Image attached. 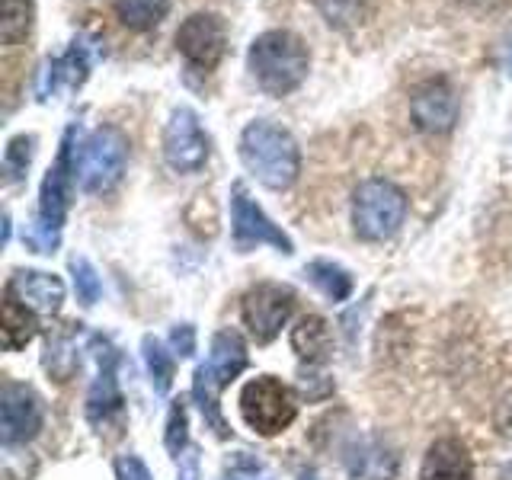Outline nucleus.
<instances>
[{"label": "nucleus", "instance_id": "obj_1", "mask_svg": "<svg viewBox=\"0 0 512 480\" xmlns=\"http://www.w3.org/2000/svg\"><path fill=\"white\" fill-rule=\"evenodd\" d=\"M237 154L244 160L247 173L256 176V183H263L272 192L292 189L301 173V148L295 135L269 119H253L244 125Z\"/></svg>", "mask_w": 512, "mask_h": 480}, {"label": "nucleus", "instance_id": "obj_2", "mask_svg": "<svg viewBox=\"0 0 512 480\" xmlns=\"http://www.w3.org/2000/svg\"><path fill=\"white\" fill-rule=\"evenodd\" d=\"M247 71L266 96L295 93L311 71L308 42L292 29H266L247 48Z\"/></svg>", "mask_w": 512, "mask_h": 480}, {"label": "nucleus", "instance_id": "obj_3", "mask_svg": "<svg viewBox=\"0 0 512 480\" xmlns=\"http://www.w3.org/2000/svg\"><path fill=\"white\" fill-rule=\"evenodd\" d=\"M74 151H77V128L71 125L68 132H64L55 164L48 167L42 189H39V218H36V228L29 234V244L39 253H52L61 240L64 218H68V208H71V186L77 180Z\"/></svg>", "mask_w": 512, "mask_h": 480}, {"label": "nucleus", "instance_id": "obj_4", "mask_svg": "<svg viewBox=\"0 0 512 480\" xmlns=\"http://www.w3.org/2000/svg\"><path fill=\"white\" fill-rule=\"evenodd\" d=\"M410 212L407 192L400 189L388 176H365V180L352 189V231H356L368 244H384L400 228H404Z\"/></svg>", "mask_w": 512, "mask_h": 480}, {"label": "nucleus", "instance_id": "obj_5", "mask_svg": "<svg viewBox=\"0 0 512 480\" xmlns=\"http://www.w3.org/2000/svg\"><path fill=\"white\" fill-rule=\"evenodd\" d=\"M247 368V346L234 330H221L212 336L205 362L196 368L192 378V394L199 400V410L205 416V423L212 426L218 436H228V423L218 410V397L228 384Z\"/></svg>", "mask_w": 512, "mask_h": 480}, {"label": "nucleus", "instance_id": "obj_6", "mask_svg": "<svg viewBox=\"0 0 512 480\" xmlns=\"http://www.w3.org/2000/svg\"><path fill=\"white\" fill-rule=\"evenodd\" d=\"M77 164V183L84 192H109L122 180L125 164H128V138L119 132L116 125H100L90 132L84 141H77L74 151Z\"/></svg>", "mask_w": 512, "mask_h": 480}, {"label": "nucleus", "instance_id": "obj_7", "mask_svg": "<svg viewBox=\"0 0 512 480\" xmlns=\"http://www.w3.org/2000/svg\"><path fill=\"white\" fill-rule=\"evenodd\" d=\"M237 404H240L244 423L253 432H260V436H279V432H285L298 416L295 391L272 375H260V378L247 381Z\"/></svg>", "mask_w": 512, "mask_h": 480}, {"label": "nucleus", "instance_id": "obj_8", "mask_svg": "<svg viewBox=\"0 0 512 480\" xmlns=\"http://www.w3.org/2000/svg\"><path fill=\"white\" fill-rule=\"evenodd\" d=\"M176 52L183 55L189 71L212 74L228 52V26L218 13H189L176 29Z\"/></svg>", "mask_w": 512, "mask_h": 480}, {"label": "nucleus", "instance_id": "obj_9", "mask_svg": "<svg viewBox=\"0 0 512 480\" xmlns=\"http://www.w3.org/2000/svg\"><path fill=\"white\" fill-rule=\"evenodd\" d=\"M231 234L240 253H250L263 244L276 247L279 253H295L292 237L263 212L260 202L250 196V189L244 183L231 186Z\"/></svg>", "mask_w": 512, "mask_h": 480}, {"label": "nucleus", "instance_id": "obj_10", "mask_svg": "<svg viewBox=\"0 0 512 480\" xmlns=\"http://www.w3.org/2000/svg\"><path fill=\"white\" fill-rule=\"evenodd\" d=\"M160 148H164V160L173 173H199L208 164L212 141H208L196 109L176 106L170 112V119L164 125V138H160Z\"/></svg>", "mask_w": 512, "mask_h": 480}, {"label": "nucleus", "instance_id": "obj_11", "mask_svg": "<svg viewBox=\"0 0 512 480\" xmlns=\"http://www.w3.org/2000/svg\"><path fill=\"white\" fill-rule=\"evenodd\" d=\"M295 311V292L276 282H260L240 298V320L256 343L266 346L282 333Z\"/></svg>", "mask_w": 512, "mask_h": 480}, {"label": "nucleus", "instance_id": "obj_12", "mask_svg": "<svg viewBox=\"0 0 512 480\" xmlns=\"http://www.w3.org/2000/svg\"><path fill=\"white\" fill-rule=\"evenodd\" d=\"M461 116L458 90L445 77H426L410 90V119L426 135L452 132Z\"/></svg>", "mask_w": 512, "mask_h": 480}, {"label": "nucleus", "instance_id": "obj_13", "mask_svg": "<svg viewBox=\"0 0 512 480\" xmlns=\"http://www.w3.org/2000/svg\"><path fill=\"white\" fill-rule=\"evenodd\" d=\"M100 372H96V381L90 384L87 394V420L96 432H106L112 426H122L125 416V397L119 391V378H116V349H112L106 340L100 343Z\"/></svg>", "mask_w": 512, "mask_h": 480}, {"label": "nucleus", "instance_id": "obj_14", "mask_svg": "<svg viewBox=\"0 0 512 480\" xmlns=\"http://www.w3.org/2000/svg\"><path fill=\"white\" fill-rule=\"evenodd\" d=\"M42 400L26 384H4L0 394V439L4 445H23L42 429Z\"/></svg>", "mask_w": 512, "mask_h": 480}, {"label": "nucleus", "instance_id": "obj_15", "mask_svg": "<svg viewBox=\"0 0 512 480\" xmlns=\"http://www.w3.org/2000/svg\"><path fill=\"white\" fill-rule=\"evenodd\" d=\"M7 292L36 314H58L64 304V282L42 269H16Z\"/></svg>", "mask_w": 512, "mask_h": 480}, {"label": "nucleus", "instance_id": "obj_16", "mask_svg": "<svg viewBox=\"0 0 512 480\" xmlns=\"http://www.w3.org/2000/svg\"><path fill=\"white\" fill-rule=\"evenodd\" d=\"M420 480H474V458L461 439H436L426 448Z\"/></svg>", "mask_w": 512, "mask_h": 480}, {"label": "nucleus", "instance_id": "obj_17", "mask_svg": "<svg viewBox=\"0 0 512 480\" xmlns=\"http://www.w3.org/2000/svg\"><path fill=\"white\" fill-rule=\"evenodd\" d=\"M346 468L356 480H394L400 461L381 439H352L346 445Z\"/></svg>", "mask_w": 512, "mask_h": 480}, {"label": "nucleus", "instance_id": "obj_18", "mask_svg": "<svg viewBox=\"0 0 512 480\" xmlns=\"http://www.w3.org/2000/svg\"><path fill=\"white\" fill-rule=\"evenodd\" d=\"M292 349L301 362L308 365H320L330 359L333 349V330L320 314H308L301 317L298 324L292 327Z\"/></svg>", "mask_w": 512, "mask_h": 480}, {"label": "nucleus", "instance_id": "obj_19", "mask_svg": "<svg viewBox=\"0 0 512 480\" xmlns=\"http://www.w3.org/2000/svg\"><path fill=\"white\" fill-rule=\"evenodd\" d=\"M39 333V320L36 311H29L20 298H13L10 292L4 295V311H0V336H4V346L23 349L32 336Z\"/></svg>", "mask_w": 512, "mask_h": 480}, {"label": "nucleus", "instance_id": "obj_20", "mask_svg": "<svg viewBox=\"0 0 512 480\" xmlns=\"http://www.w3.org/2000/svg\"><path fill=\"white\" fill-rule=\"evenodd\" d=\"M304 276H308L320 292H324L330 301H346L352 295V288H356V279H352V272L343 269L340 263L333 260H311L304 266Z\"/></svg>", "mask_w": 512, "mask_h": 480}, {"label": "nucleus", "instance_id": "obj_21", "mask_svg": "<svg viewBox=\"0 0 512 480\" xmlns=\"http://www.w3.org/2000/svg\"><path fill=\"white\" fill-rule=\"evenodd\" d=\"M112 10H116L122 26L135 29V32H148L167 20L170 0H116Z\"/></svg>", "mask_w": 512, "mask_h": 480}, {"label": "nucleus", "instance_id": "obj_22", "mask_svg": "<svg viewBox=\"0 0 512 480\" xmlns=\"http://www.w3.org/2000/svg\"><path fill=\"white\" fill-rule=\"evenodd\" d=\"M36 23V0H4L0 7V42L7 48L26 42Z\"/></svg>", "mask_w": 512, "mask_h": 480}, {"label": "nucleus", "instance_id": "obj_23", "mask_svg": "<svg viewBox=\"0 0 512 480\" xmlns=\"http://www.w3.org/2000/svg\"><path fill=\"white\" fill-rule=\"evenodd\" d=\"M77 365H80V356H77V346L71 340V333L52 336L45 346V368L48 372H52L58 381H68Z\"/></svg>", "mask_w": 512, "mask_h": 480}, {"label": "nucleus", "instance_id": "obj_24", "mask_svg": "<svg viewBox=\"0 0 512 480\" xmlns=\"http://www.w3.org/2000/svg\"><path fill=\"white\" fill-rule=\"evenodd\" d=\"M144 365H148L154 391L167 394L173 384V356L164 349V343L154 340V336H144Z\"/></svg>", "mask_w": 512, "mask_h": 480}, {"label": "nucleus", "instance_id": "obj_25", "mask_svg": "<svg viewBox=\"0 0 512 480\" xmlns=\"http://www.w3.org/2000/svg\"><path fill=\"white\" fill-rule=\"evenodd\" d=\"M311 4L317 7V13L324 16L333 29L356 26L365 13V0H311Z\"/></svg>", "mask_w": 512, "mask_h": 480}, {"label": "nucleus", "instance_id": "obj_26", "mask_svg": "<svg viewBox=\"0 0 512 480\" xmlns=\"http://www.w3.org/2000/svg\"><path fill=\"white\" fill-rule=\"evenodd\" d=\"M32 151H36V138L32 135H16L7 141V151H4V173H7V183H20L29 164H32Z\"/></svg>", "mask_w": 512, "mask_h": 480}, {"label": "nucleus", "instance_id": "obj_27", "mask_svg": "<svg viewBox=\"0 0 512 480\" xmlns=\"http://www.w3.org/2000/svg\"><path fill=\"white\" fill-rule=\"evenodd\" d=\"M71 276H74V288H77V298L84 304H96L103 295V282L100 276H96V269L90 260H84V256H74L71 260Z\"/></svg>", "mask_w": 512, "mask_h": 480}, {"label": "nucleus", "instance_id": "obj_28", "mask_svg": "<svg viewBox=\"0 0 512 480\" xmlns=\"http://www.w3.org/2000/svg\"><path fill=\"white\" fill-rule=\"evenodd\" d=\"M186 442H189V413L183 400H173L167 416V452L173 458H180L186 452Z\"/></svg>", "mask_w": 512, "mask_h": 480}, {"label": "nucleus", "instance_id": "obj_29", "mask_svg": "<svg viewBox=\"0 0 512 480\" xmlns=\"http://www.w3.org/2000/svg\"><path fill=\"white\" fill-rule=\"evenodd\" d=\"M170 349L180 359H189L192 352H196V327H192V324H176L170 330Z\"/></svg>", "mask_w": 512, "mask_h": 480}, {"label": "nucleus", "instance_id": "obj_30", "mask_svg": "<svg viewBox=\"0 0 512 480\" xmlns=\"http://www.w3.org/2000/svg\"><path fill=\"white\" fill-rule=\"evenodd\" d=\"M116 480H154L148 464H144L138 455H122L116 461Z\"/></svg>", "mask_w": 512, "mask_h": 480}, {"label": "nucleus", "instance_id": "obj_31", "mask_svg": "<svg viewBox=\"0 0 512 480\" xmlns=\"http://www.w3.org/2000/svg\"><path fill=\"white\" fill-rule=\"evenodd\" d=\"M496 429H500L503 436H509V439H512V394L503 400L500 407H496Z\"/></svg>", "mask_w": 512, "mask_h": 480}, {"label": "nucleus", "instance_id": "obj_32", "mask_svg": "<svg viewBox=\"0 0 512 480\" xmlns=\"http://www.w3.org/2000/svg\"><path fill=\"white\" fill-rule=\"evenodd\" d=\"M176 480H199V458L196 452H183L180 455V477Z\"/></svg>", "mask_w": 512, "mask_h": 480}, {"label": "nucleus", "instance_id": "obj_33", "mask_svg": "<svg viewBox=\"0 0 512 480\" xmlns=\"http://www.w3.org/2000/svg\"><path fill=\"white\" fill-rule=\"evenodd\" d=\"M506 68H509V74H512V42H509V48H506Z\"/></svg>", "mask_w": 512, "mask_h": 480}, {"label": "nucleus", "instance_id": "obj_34", "mask_svg": "<svg viewBox=\"0 0 512 480\" xmlns=\"http://www.w3.org/2000/svg\"><path fill=\"white\" fill-rule=\"evenodd\" d=\"M301 480H320V477L314 471H301Z\"/></svg>", "mask_w": 512, "mask_h": 480}, {"label": "nucleus", "instance_id": "obj_35", "mask_svg": "<svg viewBox=\"0 0 512 480\" xmlns=\"http://www.w3.org/2000/svg\"><path fill=\"white\" fill-rule=\"evenodd\" d=\"M464 4H477V7H487L490 0H464Z\"/></svg>", "mask_w": 512, "mask_h": 480}]
</instances>
